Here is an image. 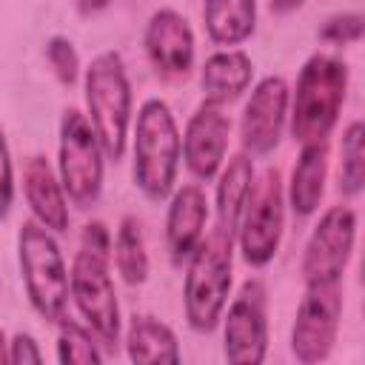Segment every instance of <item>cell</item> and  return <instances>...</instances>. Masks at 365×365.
<instances>
[{"label":"cell","instance_id":"cell-1","mask_svg":"<svg viewBox=\"0 0 365 365\" xmlns=\"http://www.w3.org/2000/svg\"><path fill=\"white\" fill-rule=\"evenodd\" d=\"M111 262V237L103 222H88L80 237V251L71 265V297L83 319L91 325L94 336L114 348L120 336V308L114 282L108 277Z\"/></svg>","mask_w":365,"mask_h":365},{"label":"cell","instance_id":"cell-2","mask_svg":"<svg viewBox=\"0 0 365 365\" xmlns=\"http://www.w3.org/2000/svg\"><path fill=\"white\" fill-rule=\"evenodd\" d=\"M348 66L328 54H314L297 80L294 111H291V134L302 145L325 143L331 128L336 125L339 106L345 100Z\"/></svg>","mask_w":365,"mask_h":365},{"label":"cell","instance_id":"cell-3","mask_svg":"<svg viewBox=\"0 0 365 365\" xmlns=\"http://www.w3.org/2000/svg\"><path fill=\"white\" fill-rule=\"evenodd\" d=\"M177 123L163 100H145L134 125V182L148 200H165L180 165Z\"/></svg>","mask_w":365,"mask_h":365},{"label":"cell","instance_id":"cell-4","mask_svg":"<svg viewBox=\"0 0 365 365\" xmlns=\"http://www.w3.org/2000/svg\"><path fill=\"white\" fill-rule=\"evenodd\" d=\"M86 103L103 154L120 160L131 123V86L117 51H103L91 60L86 71Z\"/></svg>","mask_w":365,"mask_h":365},{"label":"cell","instance_id":"cell-5","mask_svg":"<svg viewBox=\"0 0 365 365\" xmlns=\"http://www.w3.org/2000/svg\"><path fill=\"white\" fill-rule=\"evenodd\" d=\"M231 251L234 237L211 231L191 251L188 274H185V317L188 325L200 334L217 328L228 288H231Z\"/></svg>","mask_w":365,"mask_h":365},{"label":"cell","instance_id":"cell-6","mask_svg":"<svg viewBox=\"0 0 365 365\" xmlns=\"http://www.w3.org/2000/svg\"><path fill=\"white\" fill-rule=\"evenodd\" d=\"M17 251H20V271L26 279L31 308L48 322L66 319L68 274L63 254L54 237L48 234V228L34 220L23 222L17 237Z\"/></svg>","mask_w":365,"mask_h":365},{"label":"cell","instance_id":"cell-7","mask_svg":"<svg viewBox=\"0 0 365 365\" xmlns=\"http://www.w3.org/2000/svg\"><path fill=\"white\" fill-rule=\"evenodd\" d=\"M60 182L80 208L94 205L103 188V148L77 108H68L60 120Z\"/></svg>","mask_w":365,"mask_h":365},{"label":"cell","instance_id":"cell-8","mask_svg":"<svg viewBox=\"0 0 365 365\" xmlns=\"http://www.w3.org/2000/svg\"><path fill=\"white\" fill-rule=\"evenodd\" d=\"M282 182L279 171L268 168L257 182H251L242 217H240V248L248 265H265L274 259L282 237Z\"/></svg>","mask_w":365,"mask_h":365},{"label":"cell","instance_id":"cell-9","mask_svg":"<svg viewBox=\"0 0 365 365\" xmlns=\"http://www.w3.org/2000/svg\"><path fill=\"white\" fill-rule=\"evenodd\" d=\"M342 317V291L339 282L305 285V297L297 308L294 331H291V351L299 362L314 365L328 359Z\"/></svg>","mask_w":365,"mask_h":365},{"label":"cell","instance_id":"cell-10","mask_svg":"<svg viewBox=\"0 0 365 365\" xmlns=\"http://www.w3.org/2000/svg\"><path fill=\"white\" fill-rule=\"evenodd\" d=\"M354 234H356V214L348 205H334L319 217L302 257L305 285L339 282L354 251Z\"/></svg>","mask_w":365,"mask_h":365},{"label":"cell","instance_id":"cell-11","mask_svg":"<svg viewBox=\"0 0 365 365\" xmlns=\"http://www.w3.org/2000/svg\"><path fill=\"white\" fill-rule=\"evenodd\" d=\"M268 348V319H265V285L248 279L240 297L231 302L222 331L225 359L234 365H259Z\"/></svg>","mask_w":365,"mask_h":365},{"label":"cell","instance_id":"cell-12","mask_svg":"<svg viewBox=\"0 0 365 365\" xmlns=\"http://www.w3.org/2000/svg\"><path fill=\"white\" fill-rule=\"evenodd\" d=\"M285 108H288V86L282 77H265L257 83L251 91V100L245 103L242 123H240V137L242 145L251 154H268L282 134L285 123Z\"/></svg>","mask_w":365,"mask_h":365},{"label":"cell","instance_id":"cell-13","mask_svg":"<svg viewBox=\"0 0 365 365\" xmlns=\"http://www.w3.org/2000/svg\"><path fill=\"white\" fill-rule=\"evenodd\" d=\"M228 117L222 114L220 106L214 103H202L188 125H185V137H182V157H185V165L188 171L197 177V180H214V174L220 171L222 160H225V148H228Z\"/></svg>","mask_w":365,"mask_h":365},{"label":"cell","instance_id":"cell-14","mask_svg":"<svg viewBox=\"0 0 365 365\" xmlns=\"http://www.w3.org/2000/svg\"><path fill=\"white\" fill-rule=\"evenodd\" d=\"M145 51L154 68L165 77L188 74L194 63V34L182 14L174 9H160L145 26Z\"/></svg>","mask_w":365,"mask_h":365},{"label":"cell","instance_id":"cell-15","mask_svg":"<svg viewBox=\"0 0 365 365\" xmlns=\"http://www.w3.org/2000/svg\"><path fill=\"white\" fill-rule=\"evenodd\" d=\"M23 191H26V200H29L40 225H46L48 231H66L68 228V205H66L63 188H60L51 165L43 157L26 160Z\"/></svg>","mask_w":365,"mask_h":365},{"label":"cell","instance_id":"cell-16","mask_svg":"<svg viewBox=\"0 0 365 365\" xmlns=\"http://www.w3.org/2000/svg\"><path fill=\"white\" fill-rule=\"evenodd\" d=\"M205 194L200 185H182L168 208L165 220V240L174 262H182L191 257L197 242L202 240V225H205Z\"/></svg>","mask_w":365,"mask_h":365},{"label":"cell","instance_id":"cell-17","mask_svg":"<svg viewBox=\"0 0 365 365\" xmlns=\"http://www.w3.org/2000/svg\"><path fill=\"white\" fill-rule=\"evenodd\" d=\"M251 60L242 51H217L205 60L202 66V91H205V103L222 106L237 100L248 83H251Z\"/></svg>","mask_w":365,"mask_h":365},{"label":"cell","instance_id":"cell-18","mask_svg":"<svg viewBox=\"0 0 365 365\" xmlns=\"http://www.w3.org/2000/svg\"><path fill=\"white\" fill-rule=\"evenodd\" d=\"M251 182H254L251 160L245 154L231 157L228 168L220 177V188H217V225H214V231H220L225 237H237Z\"/></svg>","mask_w":365,"mask_h":365},{"label":"cell","instance_id":"cell-19","mask_svg":"<svg viewBox=\"0 0 365 365\" xmlns=\"http://www.w3.org/2000/svg\"><path fill=\"white\" fill-rule=\"evenodd\" d=\"M325 168H328V145L325 143H308L302 145V154L291 174V208L299 217H308L317 211L322 200L325 185Z\"/></svg>","mask_w":365,"mask_h":365},{"label":"cell","instance_id":"cell-20","mask_svg":"<svg viewBox=\"0 0 365 365\" xmlns=\"http://www.w3.org/2000/svg\"><path fill=\"white\" fill-rule=\"evenodd\" d=\"M125 348L131 362H180V345L174 331L154 317H134L125 334Z\"/></svg>","mask_w":365,"mask_h":365},{"label":"cell","instance_id":"cell-21","mask_svg":"<svg viewBox=\"0 0 365 365\" xmlns=\"http://www.w3.org/2000/svg\"><path fill=\"white\" fill-rule=\"evenodd\" d=\"M208 37L220 46H237L251 37L257 0H205L202 6Z\"/></svg>","mask_w":365,"mask_h":365},{"label":"cell","instance_id":"cell-22","mask_svg":"<svg viewBox=\"0 0 365 365\" xmlns=\"http://www.w3.org/2000/svg\"><path fill=\"white\" fill-rule=\"evenodd\" d=\"M114 262L120 277L128 285H140L148 277V254H145V240L137 217H123L114 240Z\"/></svg>","mask_w":365,"mask_h":365},{"label":"cell","instance_id":"cell-23","mask_svg":"<svg viewBox=\"0 0 365 365\" xmlns=\"http://www.w3.org/2000/svg\"><path fill=\"white\" fill-rule=\"evenodd\" d=\"M365 182V125L356 120L342 134V165H339V191L354 197Z\"/></svg>","mask_w":365,"mask_h":365},{"label":"cell","instance_id":"cell-24","mask_svg":"<svg viewBox=\"0 0 365 365\" xmlns=\"http://www.w3.org/2000/svg\"><path fill=\"white\" fill-rule=\"evenodd\" d=\"M57 359L63 365H97L103 359V354L97 351L91 334L71 322V319H60V336H57Z\"/></svg>","mask_w":365,"mask_h":365},{"label":"cell","instance_id":"cell-25","mask_svg":"<svg viewBox=\"0 0 365 365\" xmlns=\"http://www.w3.org/2000/svg\"><path fill=\"white\" fill-rule=\"evenodd\" d=\"M46 54H48V63H51L54 74L60 77V83L71 86L77 80V68H80V60H77L74 46L66 37H51L48 46H46Z\"/></svg>","mask_w":365,"mask_h":365},{"label":"cell","instance_id":"cell-26","mask_svg":"<svg viewBox=\"0 0 365 365\" xmlns=\"http://www.w3.org/2000/svg\"><path fill=\"white\" fill-rule=\"evenodd\" d=\"M362 31H365L362 14H336L319 29V37L339 46V43H356L362 37Z\"/></svg>","mask_w":365,"mask_h":365},{"label":"cell","instance_id":"cell-27","mask_svg":"<svg viewBox=\"0 0 365 365\" xmlns=\"http://www.w3.org/2000/svg\"><path fill=\"white\" fill-rule=\"evenodd\" d=\"M11 200H14V174H11V157H9L6 134L0 125V220H6Z\"/></svg>","mask_w":365,"mask_h":365},{"label":"cell","instance_id":"cell-28","mask_svg":"<svg viewBox=\"0 0 365 365\" xmlns=\"http://www.w3.org/2000/svg\"><path fill=\"white\" fill-rule=\"evenodd\" d=\"M9 345H11V351H9V362H14V365L43 362V354L37 351V342H34L29 334H17Z\"/></svg>","mask_w":365,"mask_h":365},{"label":"cell","instance_id":"cell-29","mask_svg":"<svg viewBox=\"0 0 365 365\" xmlns=\"http://www.w3.org/2000/svg\"><path fill=\"white\" fill-rule=\"evenodd\" d=\"M108 3H111V0H77V6H80V11H83V14H94V11H103Z\"/></svg>","mask_w":365,"mask_h":365},{"label":"cell","instance_id":"cell-30","mask_svg":"<svg viewBox=\"0 0 365 365\" xmlns=\"http://www.w3.org/2000/svg\"><path fill=\"white\" fill-rule=\"evenodd\" d=\"M297 6H302V0H271V9L274 11H291Z\"/></svg>","mask_w":365,"mask_h":365},{"label":"cell","instance_id":"cell-31","mask_svg":"<svg viewBox=\"0 0 365 365\" xmlns=\"http://www.w3.org/2000/svg\"><path fill=\"white\" fill-rule=\"evenodd\" d=\"M9 359V351H6V334L0 331V365Z\"/></svg>","mask_w":365,"mask_h":365}]
</instances>
